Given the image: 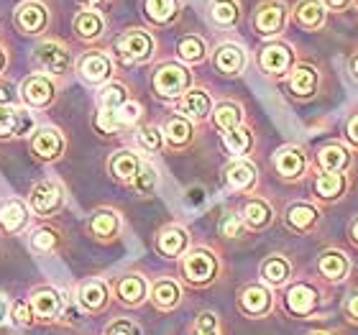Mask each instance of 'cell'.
<instances>
[{
  "label": "cell",
  "mask_w": 358,
  "mask_h": 335,
  "mask_svg": "<svg viewBox=\"0 0 358 335\" xmlns=\"http://www.w3.org/2000/svg\"><path fill=\"white\" fill-rule=\"evenodd\" d=\"M330 287L317 276H299L292 279L282 290V310L294 320H317L328 307Z\"/></svg>",
  "instance_id": "6da1fadb"
},
{
  "label": "cell",
  "mask_w": 358,
  "mask_h": 335,
  "mask_svg": "<svg viewBox=\"0 0 358 335\" xmlns=\"http://www.w3.org/2000/svg\"><path fill=\"white\" fill-rule=\"evenodd\" d=\"M223 274L220 253L213 246H189V251L179 259V276L192 290H208Z\"/></svg>",
  "instance_id": "7a4b0ae2"
},
{
  "label": "cell",
  "mask_w": 358,
  "mask_h": 335,
  "mask_svg": "<svg viewBox=\"0 0 358 335\" xmlns=\"http://www.w3.org/2000/svg\"><path fill=\"white\" fill-rule=\"evenodd\" d=\"M194 85L192 69L185 67L182 62H162L154 75H151V90L159 100L164 103H174L185 95L187 90Z\"/></svg>",
  "instance_id": "3957f363"
},
{
  "label": "cell",
  "mask_w": 358,
  "mask_h": 335,
  "mask_svg": "<svg viewBox=\"0 0 358 335\" xmlns=\"http://www.w3.org/2000/svg\"><path fill=\"white\" fill-rule=\"evenodd\" d=\"M271 169L282 182L297 185L313 174V157L302 143H284L271 157Z\"/></svg>",
  "instance_id": "277c9868"
},
{
  "label": "cell",
  "mask_w": 358,
  "mask_h": 335,
  "mask_svg": "<svg viewBox=\"0 0 358 335\" xmlns=\"http://www.w3.org/2000/svg\"><path fill=\"white\" fill-rule=\"evenodd\" d=\"M292 23V8L287 0H262L251 15V29L256 36L274 41Z\"/></svg>",
  "instance_id": "5b68a950"
},
{
  "label": "cell",
  "mask_w": 358,
  "mask_h": 335,
  "mask_svg": "<svg viewBox=\"0 0 358 335\" xmlns=\"http://www.w3.org/2000/svg\"><path fill=\"white\" fill-rule=\"evenodd\" d=\"M297 62V52L294 46L282 41V38H274V41H266V44L256 52V67L266 80L271 83H279L289 75V69L294 67Z\"/></svg>",
  "instance_id": "8992f818"
},
{
  "label": "cell",
  "mask_w": 358,
  "mask_h": 335,
  "mask_svg": "<svg viewBox=\"0 0 358 335\" xmlns=\"http://www.w3.org/2000/svg\"><path fill=\"white\" fill-rule=\"evenodd\" d=\"M353 256L348 251L338 246L322 248L315 259V276L320 279L325 287H343L348 284V279L353 276Z\"/></svg>",
  "instance_id": "52a82bcc"
},
{
  "label": "cell",
  "mask_w": 358,
  "mask_h": 335,
  "mask_svg": "<svg viewBox=\"0 0 358 335\" xmlns=\"http://www.w3.org/2000/svg\"><path fill=\"white\" fill-rule=\"evenodd\" d=\"M29 305L34 318H36V325H54V322H64L69 299L64 297V292L52 287V284H41V287L31 290Z\"/></svg>",
  "instance_id": "ba28073f"
},
{
  "label": "cell",
  "mask_w": 358,
  "mask_h": 335,
  "mask_svg": "<svg viewBox=\"0 0 358 335\" xmlns=\"http://www.w3.org/2000/svg\"><path fill=\"white\" fill-rule=\"evenodd\" d=\"M115 54L126 67L149 64L157 57V38L146 29H128L115 38Z\"/></svg>",
  "instance_id": "9c48e42d"
},
{
  "label": "cell",
  "mask_w": 358,
  "mask_h": 335,
  "mask_svg": "<svg viewBox=\"0 0 358 335\" xmlns=\"http://www.w3.org/2000/svg\"><path fill=\"white\" fill-rule=\"evenodd\" d=\"M236 307L238 313L248 320H264L271 318L276 310V292L268 290L262 282H248L243 284L236 294Z\"/></svg>",
  "instance_id": "30bf717a"
},
{
  "label": "cell",
  "mask_w": 358,
  "mask_h": 335,
  "mask_svg": "<svg viewBox=\"0 0 358 335\" xmlns=\"http://www.w3.org/2000/svg\"><path fill=\"white\" fill-rule=\"evenodd\" d=\"M310 194L317 205H338L343 202L353 190V174H333V171H317L310 174Z\"/></svg>",
  "instance_id": "8fae6325"
},
{
  "label": "cell",
  "mask_w": 358,
  "mask_h": 335,
  "mask_svg": "<svg viewBox=\"0 0 358 335\" xmlns=\"http://www.w3.org/2000/svg\"><path fill=\"white\" fill-rule=\"evenodd\" d=\"M284 85H287V95L297 103H307V100H315L320 95L322 87V75L317 64L305 59H297L294 67L289 69V75L284 77Z\"/></svg>",
  "instance_id": "7c38bea8"
},
{
  "label": "cell",
  "mask_w": 358,
  "mask_h": 335,
  "mask_svg": "<svg viewBox=\"0 0 358 335\" xmlns=\"http://www.w3.org/2000/svg\"><path fill=\"white\" fill-rule=\"evenodd\" d=\"M284 228L294 236H313L322 223V208L313 200H292L282 213Z\"/></svg>",
  "instance_id": "4fadbf2b"
},
{
  "label": "cell",
  "mask_w": 358,
  "mask_h": 335,
  "mask_svg": "<svg viewBox=\"0 0 358 335\" xmlns=\"http://www.w3.org/2000/svg\"><path fill=\"white\" fill-rule=\"evenodd\" d=\"M64 200H67V194H64V187H62L59 182L41 179V182H36V185L31 187L29 202H26V205H29L31 215L52 218L64 208Z\"/></svg>",
  "instance_id": "5bb4252c"
},
{
  "label": "cell",
  "mask_w": 358,
  "mask_h": 335,
  "mask_svg": "<svg viewBox=\"0 0 358 335\" xmlns=\"http://www.w3.org/2000/svg\"><path fill=\"white\" fill-rule=\"evenodd\" d=\"M313 169L333 171V174H353L356 154L343 141H328L317 146V151L313 154Z\"/></svg>",
  "instance_id": "9a60e30c"
},
{
  "label": "cell",
  "mask_w": 358,
  "mask_h": 335,
  "mask_svg": "<svg viewBox=\"0 0 358 335\" xmlns=\"http://www.w3.org/2000/svg\"><path fill=\"white\" fill-rule=\"evenodd\" d=\"M149 290L151 282L138 271H128V274H120L118 279H113L110 292L113 297L118 299L120 305L128 307V310H136V307H143L149 302Z\"/></svg>",
  "instance_id": "2e32d148"
},
{
  "label": "cell",
  "mask_w": 358,
  "mask_h": 335,
  "mask_svg": "<svg viewBox=\"0 0 358 335\" xmlns=\"http://www.w3.org/2000/svg\"><path fill=\"white\" fill-rule=\"evenodd\" d=\"M210 62L220 77H241L248 67V52L246 46L238 41H220L210 54Z\"/></svg>",
  "instance_id": "e0dca14e"
},
{
  "label": "cell",
  "mask_w": 358,
  "mask_h": 335,
  "mask_svg": "<svg viewBox=\"0 0 358 335\" xmlns=\"http://www.w3.org/2000/svg\"><path fill=\"white\" fill-rule=\"evenodd\" d=\"M223 185L233 194H254L259 187V169L251 159H231L223 166Z\"/></svg>",
  "instance_id": "ac0fdd59"
},
{
  "label": "cell",
  "mask_w": 358,
  "mask_h": 335,
  "mask_svg": "<svg viewBox=\"0 0 358 335\" xmlns=\"http://www.w3.org/2000/svg\"><path fill=\"white\" fill-rule=\"evenodd\" d=\"M159 128H162V136H164V149L172 151V154L187 151L197 138V123H192V120L179 115V113H169Z\"/></svg>",
  "instance_id": "d6986e66"
},
{
  "label": "cell",
  "mask_w": 358,
  "mask_h": 335,
  "mask_svg": "<svg viewBox=\"0 0 358 335\" xmlns=\"http://www.w3.org/2000/svg\"><path fill=\"white\" fill-rule=\"evenodd\" d=\"M192 246V236L182 223H169L164 228H159L154 236V248L162 259L166 261H179Z\"/></svg>",
  "instance_id": "ffe728a7"
},
{
  "label": "cell",
  "mask_w": 358,
  "mask_h": 335,
  "mask_svg": "<svg viewBox=\"0 0 358 335\" xmlns=\"http://www.w3.org/2000/svg\"><path fill=\"white\" fill-rule=\"evenodd\" d=\"M34 62L38 64L41 72H46V77H62L67 75L72 67V54H69L67 44L62 41H41L34 49Z\"/></svg>",
  "instance_id": "44dd1931"
},
{
  "label": "cell",
  "mask_w": 358,
  "mask_h": 335,
  "mask_svg": "<svg viewBox=\"0 0 358 335\" xmlns=\"http://www.w3.org/2000/svg\"><path fill=\"white\" fill-rule=\"evenodd\" d=\"M238 215H241V220H243V225H246L248 233H264L274 225L276 210L266 197H262V194H248L246 200H243V205H241Z\"/></svg>",
  "instance_id": "7402d4cb"
},
{
  "label": "cell",
  "mask_w": 358,
  "mask_h": 335,
  "mask_svg": "<svg viewBox=\"0 0 358 335\" xmlns=\"http://www.w3.org/2000/svg\"><path fill=\"white\" fill-rule=\"evenodd\" d=\"M113 299L110 284L103 279H85L75 290V305L83 310L85 315H100L108 310Z\"/></svg>",
  "instance_id": "603a6c76"
},
{
  "label": "cell",
  "mask_w": 358,
  "mask_h": 335,
  "mask_svg": "<svg viewBox=\"0 0 358 335\" xmlns=\"http://www.w3.org/2000/svg\"><path fill=\"white\" fill-rule=\"evenodd\" d=\"M294 279V261L287 253H268L259 264V282L266 284L268 290H284Z\"/></svg>",
  "instance_id": "cb8c5ba5"
},
{
  "label": "cell",
  "mask_w": 358,
  "mask_h": 335,
  "mask_svg": "<svg viewBox=\"0 0 358 335\" xmlns=\"http://www.w3.org/2000/svg\"><path fill=\"white\" fill-rule=\"evenodd\" d=\"M213 95H210L205 87H189L185 95L174 100V113L189 118L192 123H205L210 120V113H213Z\"/></svg>",
  "instance_id": "d4e9b609"
},
{
  "label": "cell",
  "mask_w": 358,
  "mask_h": 335,
  "mask_svg": "<svg viewBox=\"0 0 358 335\" xmlns=\"http://www.w3.org/2000/svg\"><path fill=\"white\" fill-rule=\"evenodd\" d=\"M36 131L34 115L18 105H0V141L8 138H23Z\"/></svg>",
  "instance_id": "484cf974"
},
{
  "label": "cell",
  "mask_w": 358,
  "mask_h": 335,
  "mask_svg": "<svg viewBox=\"0 0 358 335\" xmlns=\"http://www.w3.org/2000/svg\"><path fill=\"white\" fill-rule=\"evenodd\" d=\"M64 146H67V141H64V134H62L59 128H52V126L36 128L34 136H31V154L38 162H46V164L62 159Z\"/></svg>",
  "instance_id": "4316f807"
},
{
  "label": "cell",
  "mask_w": 358,
  "mask_h": 335,
  "mask_svg": "<svg viewBox=\"0 0 358 335\" xmlns=\"http://www.w3.org/2000/svg\"><path fill=\"white\" fill-rule=\"evenodd\" d=\"M328 18L330 13L320 0H297L292 8V23L307 34H320L328 26Z\"/></svg>",
  "instance_id": "83f0119b"
},
{
  "label": "cell",
  "mask_w": 358,
  "mask_h": 335,
  "mask_svg": "<svg viewBox=\"0 0 358 335\" xmlns=\"http://www.w3.org/2000/svg\"><path fill=\"white\" fill-rule=\"evenodd\" d=\"M57 87H54L52 77L46 75H29L21 85V100L34 111H44L54 103Z\"/></svg>",
  "instance_id": "f1b7e54d"
},
{
  "label": "cell",
  "mask_w": 358,
  "mask_h": 335,
  "mask_svg": "<svg viewBox=\"0 0 358 335\" xmlns=\"http://www.w3.org/2000/svg\"><path fill=\"white\" fill-rule=\"evenodd\" d=\"M182 299H185V290H182V284L172 276H162L157 282H151V290H149V302L157 307L159 313H172L182 305Z\"/></svg>",
  "instance_id": "f546056e"
},
{
  "label": "cell",
  "mask_w": 358,
  "mask_h": 335,
  "mask_svg": "<svg viewBox=\"0 0 358 335\" xmlns=\"http://www.w3.org/2000/svg\"><path fill=\"white\" fill-rule=\"evenodd\" d=\"M77 72L85 83L90 85H108L113 77V59L103 52H87L83 54V59L77 64Z\"/></svg>",
  "instance_id": "4dcf8cb0"
},
{
  "label": "cell",
  "mask_w": 358,
  "mask_h": 335,
  "mask_svg": "<svg viewBox=\"0 0 358 335\" xmlns=\"http://www.w3.org/2000/svg\"><path fill=\"white\" fill-rule=\"evenodd\" d=\"M92 238L103 241V243H113V241L120 236V228H123V218H120L118 210L113 208H100L90 215L87 223Z\"/></svg>",
  "instance_id": "1f68e13d"
},
{
  "label": "cell",
  "mask_w": 358,
  "mask_h": 335,
  "mask_svg": "<svg viewBox=\"0 0 358 335\" xmlns=\"http://www.w3.org/2000/svg\"><path fill=\"white\" fill-rule=\"evenodd\" d=\"M141 164H143V159L138 157L134 149H118L108 159V171H110V177L115 179L118 185L131 187V182L136 179Z\"/></svg>",
  "instance_id": "d6a6232c"
},
{
  "label": "cell",
  "mask_w": 358,
  "mask_h": 335,
  "mask_svg": "<svg viewBox=\"0 0 358 335\" xmlns=\"http://www.w3.org/2000/svg\"><path fill=\"white\" fill-rule=\"evenodd\" d=\"M210 123L215 131H220V136L233 131L246 123V111L238 100H220V103L213 105V113H210Z\"/></svg>",
  "instance_id": "836d02e7"
},
{
  "label": "cell",
  "mask_w": 358,
  "mask_h": 335,
  "mask_svg": "<svg viewBox=\"0 0 358 335\" xmlns=\"http://www.w3.org/2000/svg\"><path fill=\"white\" fill-rule=\"evenodd\" d=\"M220 141H223L225 154H228L231 159H248L256 149V134L248 123H243V126L223 134L220 136Z\"/></svg>",
  "instance_id": "e575fe53"
},
{
  "label": "cell",
  "mask_w": 358,
  "mask_h": 335,
  "mask_svg": "<svg viewBox=\"0 0 358 335\" xmlns=\"http://www.w3.org/2000/svg\"><path fill=\"white\" fill-rule=\"evenodd\" d=\"M46 21H49V13H46V6L38 3V0H29L23 6L15 8V26L26 34V36H36L46 29Z\"/></svg>",
  "instance_id": "d590c367"
},
{
  "label": "cell",
  "mask_w": 358,
  "mask_h": 335,
  "mask_svg": "<svg viewBox=\"0 0 358 335\" xmlns=\"http://www.w3.org/2000/svg\"><path fill=\"white\" fill-rule=\"evenodd\" d=\"M31 210L29 205L18 197H8L3 205H0V231L8 233V236H15L21 233L26 225H29Z\"/></svg>",
  "instance_id": "8d00e7d4"
},
{
  "label": "cell",
  "mask_w": 358,
  "mask_h": 335,
  "mask_svg": "<svg viewBox=\"0 0 358 335\" xmlns=\"http://www.w3.org/2000/svg\"><path fill=\"white\" fill-rule=\"evenodd\" d=\"M208 57H210L208 41L200 34H185L177 41V59L185 67H197L202 62H208Z\"/></svg>",
  "instance_id": "74e56055"
},
{
  "label": "cell",
  "mask_w": 358,
  "mask_h": 335,
  "mask_svg": "<svg viewBox=\"0 0 358 335\" xmlns=\"http://www.w3.org/2000/svg\"><path fill=\"white\" fill-rule=\"evenodd\" d=\"M182 10V0H143V15L149 18L151 26H172L179 18Z\"/></svg>",
  "instance_id": "f35d334b"
},
{
  "label": "cell",
  "mask_w": 358,
  "mask_h": 335,
  "mask_svg": "<svg viewBox=\"0 0 358 335\" xmlns=\"http://www.w3.org/2000/svg\"><path fill=\"white\" fill-rule=\"evenodd\" d=\"M243 18L238 0H210V21L217 29H236Z\"/></svg>",
  "instance_id": "ab89813d"
},
{
  "label": "cell",
  "mask_w": 358,
  "mask_h": 335,
  "mask_svg": "<svg viewBox=\"0 0 358 335\" xmlns=\"http://www.w3.org/2000/svg\"><path fill=\"white\" fill-rule=\"evenodd\" d=\"M75 34L83 41H97V38L105 34V21L103 15L97 13V10H92V8H87V10H83V13L75 15Z\"/></svg>",
  "instance_id": "60d3db41"
},
{
  "label": "cell",
  "mask_w": 358,
  "mask_h": 335,
  "mask_svg": "<svg viewBox=\"0 0 358 335\" xmlns=\"http://www.w3.org/2000/svg\"><path fill=\"white\" fill-rule=\"evenodd\" d=\"M131 100V92L123 83H108L100 87L97 92V108H105V111H120L123 105Z\"/></svg>",
  "instance_id": "b9f144b4"
},
{
  "label": "cell",
  "mask_w": 358,
  "mask_h": 335,
  "mask_svg": "<svg viewBox=\"0 0 358 335\" xmlns=\"http://www.w3.org/2000/svg\"><path fill=\"white\" fill-rule=\"evenodd\" d=\"M136 143L143 154H162L164 149V136H162V128L157 123H143V126L136 128Z\"/></svg>",
  "instance_id": "7bdbcfd3"
},
{
  "label": "cell",
  "mask_w": 358,
  "mask_h": 335,
  "mask_svg": "<svg viewBox=\"0 0 358 335\" xmlns=\"http://www.w3.org/2000/svg\"><path fill=\"white\" fill-rule=\"evenodd\" d=\"M29 243L36 253H54L57 248H59L62 236L57 228H52V225H38V228L31 231Z\"/></svg>",
  "instance_id": "ee69618b"
},
{
  "label": "cell",
  "mask_w": 358,
  "mask_h": 335,
  "mask_svg": "<svg viewBox=\"0 0 358 335\" xmlns=\"http://www.w3.org/2000/svg\"><path fill=\"white\" fill-rule=\"evenodd\" d=\"M157 185H159V174H157V166L151 164V162H143L136 179L131 182V190H134L138 197H151V194L157 192Z\"/></svg>",
  "instance_id": "f6af8a7d"
},
{
  "label": "cell",
  "mask_w": 358,
  "mask_h": 335,
  "mask_svg": "<svg viewBox=\"0 0 358 335\" xmlns=\"http://www.w3.org/2000/svg\"><path fill=\"white\" fill-rule=\"evenodd\" d=\"M92 126H95L97 134H103V136H115L118 131H123L120 113L118 111H105V108H97L95 118H92Z\"/></svg>",
  "instance_id": "bcb514c9"
},
{
  "label": "cell",
  "mask_w": 358,
  "mask_h": 335,
  "mask_svg": "<svg viewBox=\"0 0 358 335\" xmlns=\"http://www.w3.org/2000/svg\"><path fill=\"white\" fill-rule=\"evenodd\" d=\"M189 335H223V322H220L217 313L202 310V313H197V318H194L192 333Z\"/></svg>",
  "instance_id": "7dc6e473"
},
{
  "label": "cell",
  "mask_w": 358,
  "mask_h": 335,
  "mask_svg": "<svg viewBox=\"0 0 358 335\" xmlns=\"http://www.w3.org/2000/svg\"><path fill=\"white\" fill-rule=\"evenodd\" d=\"M217 231H220V236L223 238H243V233L246 231V225H243V220H241V215L236 213V210H228L225 215H220V223H217Z\"/></svg>",
  "instance_id": "c3c4849f"
},
{
  "label": "cell",
  "mask_w": 358,
  "mask_h": 335,
  "mask_svg": "<svg viewBox=\"0 0 358 335\" xmlns=\"http://www.w3.org/2000/svg\"><path fill=\"white\" fill-rule=\"evenodd\" d=\"M8 318H10V322L18 325V328H31V325H36V318H34V313H31L29 299H18V302H13V307L8 310Z\"/></svg>",
  "instance_id": "681fc988"
},
{
  "label": "cell",
  "mask_w": 358,
  "mask_h": 335,
  "mask_svg": "<svg viewBox=\"0 0 358 335\" xmlns=\"http://www.w3.org/2000/svg\"><path fill=\"white\" fill-rule=\"evenodd\" d=\"M341 141H343L353 154H358V108L345 115L343 128H341Z\"/></svg>",
  "instance_id": "f907efd6"
},
{
  "label": "cell",
  "mask_w": 358,
  "mask_h": 335,
  "mask_svg": "<svg viewBox=\"0 0 358 335\" xmlns=\"http://www.w3.org/2000/svg\"><path fill=\"white\" fill-rule=\"evenodd\" d=\"M103 335H143V328L134 318H113V320L105 325Z\"/></svg>",
  "instance_id": "816d5d0a"
},
{
  "label": "cell",
  "mask_w": 358,
  "mask_h": 335,
  "mask_svg": "<svg viewBox=\"0 0 358 335\" xmlns=\"http://www.w3.org/2000/svg\"><path fill=\"white\" fill-rule=\"evenodd\" d=\"M118 113H120V123H123V128H134V126H138V120H141V115H143V105L131 97Z\"/></svg>",
  "instance_id": "f5cc1de1"
},
{
  "label": "cell",
  "mask_w": 358,
  "mask_h": 335,
  "mask_svg": "<svg viewBox=\"0 0 358 335\" xmlns=\"http://www.w3.org/2000/svg\"><path fill=\"white\" fill-rule=\"evenodd\" d=\"M341 313H343V320L353 328H358V287L348 290V294L343 297V305H341Z\"/></svg>",
  "instance_id": "db71d44e"
},
{
  "label": "cell",
  "mask_w": 358,
  "mask_h": 335,
  "mask_svg": "<svg viewBox=\"0 0 358 335\" xmlns=\"http://www.w3.org/2000/svg\"><path fill=\"white\" fill-rule=\"evenodd\" d=\"M328 13H348L356 8V0H320Z\"/></svg>",
  "instance_id": "11a10c76"
},
{
  "label": "cell",
  "mask_w": 358,
  "mask_h": 335,
  "mask_svg": "<svg viewBox=\"0 0 358 335\" xmlns=\"http://www.w3.org/2000/svg\"><path fill=\"white\" fill-rule=\"evenodd\" d=\"M0 105H18V97H15L13 85L0 83Z\"/></svg>",
  "instance_id": "9f6ffc18"
},
{
  "label": "cell",
  "mask_w": 358,
  "mask_h": 335,
  "mask_svg": "<svg viewBox=\"0 0 358 335\" xmlns=\"http://www.w3.org/2000/svg\"><path fill=\"white\" fill-rule=\"evenodd\" d=\"M345 238H348V243H351L353 248L358 251V213L348 220V228H345Z\"/></svg>",
  "instance_id": "6f0895ef"
},
{
  "label": "cell",
  "mask_w": 358,
  "mask_h": 335,
  "mask_svg": "<svg viewBox=\"0 0 358 335\" xmlns=\"http://www.w3.org/2000/svg\"><path fill=\"white\" fill-rule=\"evenodd\" d=\"M348 75L353 83H358V46H353L351 57H348Z\"/></svg>",
  "instance_id": "680465c9"
},
{
  "label": "cell",
  "mask_w": 358,
  "mask_h": 335,
  "mask_svg": "<svg viewBox=\"0 0 358 335\" xmlns=\"http://www.w3.org/2000/svg\"><path fill=\"white\" fill-rule=\"evenodd\" d=\"M8 299H6V294H0V325H6V320H8Z\"/></svg>",
  "instance_id": "91938a15"
},
{
  "label": "cell",
  "mask_w": 358,
  "mask_h": 335,
  "mask_svg": "<svg viewBox=\"0 0 358 335\" xmlns=\"http://www.w3.org/2000/svg\"><path fill=\"white\" fill-rule=\"evenodd\" d=\"M6 64H8V54H6V49H3V46H0V72H3V69H6Z\"/></svg>",
  "instance_id": "94428289"
},
{
  "label": "cell",
  "mask_w": 358,
  "mask_h": 335,
  "mask_svg": "<svg viewBox=\"0 0 358 335\" xmlns=\"http://www.w3.org/2000/svg\"><path fill=\"white\" fill-rule=\"evenodd\" d=\"M307 335H341L338 330H310Z\"/></svg>",
  "instance_id": "6125c7cd"
},
{
  "label": "cell",
  "mask_w": 358,
  "mask_h": 335,
  "mask_svg": "<svg viewBox=\"0 0 358 335\" xmlns=\"http://www.w3.org/2000/svg\"><path fill=\"white\" fill-rule=\"evenodd\" d=\"M83 3H87V6H95V3H103V0H83Z\"/></svg>",
  "instance_id": "be15d7a7"
}]
</instances>
